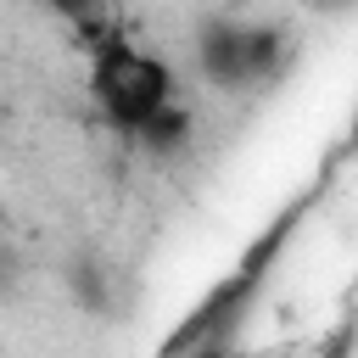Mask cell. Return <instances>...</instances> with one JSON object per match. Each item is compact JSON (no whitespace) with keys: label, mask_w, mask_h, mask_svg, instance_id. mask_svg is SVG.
I'll use <instances>...</instances> for the list:
<instances>
[{"label":"cell","mask_w":358,"mask_h":358,"mask_svg":"<svg viewBox=\"0 0 358 358\" xmlns=\"http://www.w3.org/2000/svg\"><path fill=\"white\" fill-rule=\"evenodd\" d=\"M90 101L117 134L140 140L179 95H173V73L162 56L134 45L123 28H106L90 39Z\"/></svg>","instance_id":"cell-1"},{"label":"cell","mask_w":358,"mask_h":358,"mask_svg":"<svg viewBox=\"0 0 358 358\" xmlns=\"http://www.w3.org/2000/svg\"><path fill=\"white\" fill-rule=\"evenodd\" d=\"M280 50H285V34L280 28L235 22V17H213L196 34V62H201V78L213 90H246V84L274 78Z\"/></svg>","instance_id":"cell-2"},{"label":"cell","mask_w":358,"mask_h":358,"mask_svg":"<svg viewBox=\"0 0 358 358\" xmlns=\"http://www.w3.org/2000/svg\"><path fill=\"white\" fill-rule=\"evenodd\" d=\"M185 140H190V112H185L179 101H173V106H168V112L140 134V145H145V151H179Z\"/></svg>","instance_id":"cell-3"},{"label":"cell","mask_w":358,"mask_h":358,"mask_svg":"<svg viewBox=\"0 0 358 358\" xmlns=\"http://www.w3.org/2000/svg\"><path fill=\"white\" fill-rule=\"evenodd\" d=\"M45 6H50L56 17H67L73 28H84L90 39H95V34H106V28H101V0H45Z\"/></svg>","instance_id":"cell-4"},{"label":"cell","mask_w":358,"mask_h":358,"mask_svg":"<svg viewBox=\"0 0 358 358\" xmlns=\"http://www.w3.org/2000/svg\"><path fill=\"white\" fill-rule=\"evenodd\" d=\"M179 358H229V347H224V336H213V341H201V347H190Z\"/></svg>","instance_id":"cell-5"},{"label":"cell","mask_w":358,"mask_h":358,"mask_svg":"<svg viewBox=\"0 0 358 358\" xmlns=\"http://www.w3.org/2000/svg\"><path fill=\"white\" fill-rule=\"evenodd\" d=\"M313 6H347V0H313Z\"/></svg>","instance_id":"cell-6"},{"label":"cell","mask_w":358,"mask_h":358,"mask_svg":"<svg viewBox=\"0 0 358 358\" xmlns=\"http://www.w3.org/2000/svg\"><path fill=\"white\" fill-rule=\"evenodd\" d=\"M352 140H358V117H352Z\"/></svg>","instance_id":"cell-7"}]
</instances>
